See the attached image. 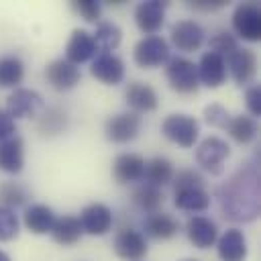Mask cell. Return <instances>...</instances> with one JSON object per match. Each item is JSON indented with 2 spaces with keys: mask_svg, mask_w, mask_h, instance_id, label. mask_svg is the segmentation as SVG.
<instances>
[{
  "mask_svg": "<svg viewBox=\"0 0 261 261\" xmlns=\"http://www.w3.org/2000/svg\"><path fill=\"white\" fill-rule=\"evenodd\" d=\"M218 204L224 218L251 222L259 216V171L253 163L237 169L220 188Z\"/></svg>",
  "mask_w": 261,
  "mask_h": 261,
  "instance_id": "cell-1",
  "label": "cell"
},
{
  "mask_svg": "<svg viewBox=\"0 0 261 261\" xmlns=\"http://www.w3.org/2000/svg\"><path fill=\"white\" fill-rule=\"evenodd\" d=\"M165 77L169 88L179 94H194L200 88L196 63L186 57H171L165 65Z\"/></svg>",
  "mask_w": 261,
  "mask_h": 261,
  "instance_id": "cell-2",
  "label": "cell"
},
{
  "mask_svg": "<svg viewBox=\"0 0 261 261\" xmlns=\"http://www.w3.org/2000/svg\"><path fill=\"white\" fill-rule=\"evenodd\" d=\"M232 31L249 43L261 39V8L255 2H243L232 10Z\"/></svg>",
  "mask_w": 261,
  "mask_h": 261,
  "instance_id": "cell-3",
  "label": "cell"
},
{
  "mask_svg": "<svg viewBox=\"0 0 261 261\" xmlns=\"http://www.w3.org/2000/svg\"><path fill=\"white\" fill-rule=\"evenodd\" d=\"M135 63L143 69H153L169 61V45L163 37L159 35H147L143 37L133 51Z\"/></svg>",
  "mask_w": 261,
  "mask_h": 261,
  "instance_id": "cell-4",
  "label": "cell"
},
{
  "mask_svg": "<svg viewBox=\"0 0 261 261\" xmlns=\"http://www.w3.org/2000/svg\"><path fill=\"white\" fill-rule=\"evenodd\" d=\"M161 133L177 143L179 147H194V143L198 141V133H200V124L194 116L190 114H169L163 124H161Z\"/></svg>",
  "mask_w": 261,
  "mask_h": 261,
  "instance_id": "cell-5",
  "label": "cell"
},
{
  "mask_svg": "<svg viewBox=\"0 0 261 261\" xmlns=\"http://www.w3.org/2000/svg\"><path fill=\"white\" fill-rule=\"evenodd\" d=\"M228 155H230L228 143L222 141V139H218V137L204 139L198 145V149H196V161H198V165H202L212 175H220L222 173V163H224V159Z\"/></svg>",
  "mask_w": 261,
  "mask_h": 261,
  "instance_id": "cell-6",
  "label": "cell"
},
{
  "mask_svg": "<svg viewBox=\"0 0 261 261\" xmlns=\"http://www.w3.org/2000/svg\"><path fill=\"white\" fill-rule=\"evenodd\" d=\"M141 130V116L137 112H120L106 120L104 133L112 143H128Z\"/></svg>",
  "mask_w": 261,
  "mask_h": 261,
  "instance_id": "cell-7",
  "label": "cell"
},
{
  "mask_svg": "<svg viewBox=\"0 0 261 261\" xmlns=\"http://www.w3.org/2000/svg\"><path fill=\"white\" fill-rule=\"evenodd\" d=\"M204 29L196 22V20H177L173 27H171V43L177 51H184V53H192V51H198L204 43Z\"/></svg>",
  "mask_w": 261,
  "mask_h": 261,
  "instance_id": "cell-8",
  "label": "cell"
},
{
  "mask_svg": "<svg viewBox=\"0 0 261 261\" xmlns=\"http://www.w3.org/2000/svg\"><path fill=\"white\" fill-rule=\"evenodd\" d=\"M165 6L161 0H143L135 8V22L145 35H155L165 22Z\"/></svg>",
  "mask_w": 261,
  "mask_h": 261,
  "instance_id": "cell-9",
  "label": "cell"
},
{
  "mask_svg": "<svg viewBox=\"0 0 261 261\" xmlns=\"http://www.w3.org/2000/svg\"><path fill=\"white\" fill-rule=\"evenodd\" d=\"M196 71H198L200 84H204L208 88H218L226 80V61L222 55H218L214 51H206V53H202L200 61L196 63Z\"/></svg>",
  "mask_w": 261,
  "mask_h": 261,
  "instance_id": "cell-10",
  "label": "cell"
},
{
  "mask_svg": "<svg viewBox=\"0 0 261 261\" xmlns=\"http://www.w3.org/2000/svg\"><path fill=\"white\" fill-rule=\"evenodd\" d=\"M43 96L35 90H29V88H18L14 90L10 96H8V106H6V112L10 114L12 120L16 118H27V116H33L37 114L41 108H43Z\"/></svg>",
  "mask_w": 261,
  "mask_h": 261,
  "instance_id": "cell-11",
  "label": "cell"
},
{
  "mask_svg": "<svg viewBox=\"0 0 261 261\" xmlns=\"http://www.w3.org/2000/svg\"><path fill=\"white\" fill-rule=\"evenodd\" d=\"M147 239L135 228H122L114 237V253L126 261H141L147 255Z\"/></svg>",
  "mask_w": 261,
  "mask_h": 261,
  "instance_id": "cell-12",
  "label": "cell"
},
{
  "mask_svg": "<svg viewBox=\"0 0 261 261\" xmlns=\"http://www.w3.org/2000/svg\"><path fill=\"white\" fill-rule=\"evenodd\" d=\"M77 220H80L84 232H88L92 237H102L112 226V210L106 204L96 202V204L86 206Z\"/></svg>",
  "mask_w": 261,
  "mask_h": 261,
  "instance_id": "cell-13",
  "label": "cell"
},
{
  "mask_svg": "<svg viewBox=\"0 0 261 261\" xmlns=\"http://www.w3.org/2000/svg\"><path fill=\"white\" fill-rule=\"evenodd\" d=\"M226 67L232 75V80L239 86H247L253 82L255 71H257V57L251 49H234L226 59Z\"/></svg>",
  "mask_w": 261,
  "mask_h": 261,
  "instance_id": "cell-14",
  "label": "cell"
},
{
  "mask_svg": "<svg viewBox=\"0 0 261 261\" xmlns=\"http://www.w3.org/2000/svg\"><path fill=\"white\" fill-rule=\"evenodd\" d=\"M96 55H98V47H96L94 37L84 29H75L65 45V61L77 65V63H86L94 59Z\"/></svg>",
  "mask_w": 261,
  "mask_h": 261,
  "instance_id": "cell-15",
  "label": "cell"
},
{
  "mask_svg": "<svg viewBox=\"0 0 261 261\" xmlns=\"http://www.w3.org/2000/svg\"><path fill=\"white\" fill-rule=\"evenodd\" d=\"M90 73L100 80L102 84H108V86H116L122 82L124 77V63L120 57H116L114 53H98L92 61V67H90Z\"/></svg>",
  "mask_w": 261,
  "mask_h": 261,
  "instance_id": "cell-16",
  "label": "cell"
},
{
  "mask_svg": "<svg viewBox=\"0 0 261 261\" xmlns=\"http://www.w3.org/2000/svg\"><path fill=\"white\" fill-rule=\"evenodd\" d=\"M45 75H47V82L55 90H59V92H65V90L75 88L80 84V77H82L80 67L73 65V63H69V61H65V59L51 61L47 65V69H45Z\"/></svg>",
  "mask_w": 261,
  "mask_h": 261,
  "instance_id": "cell-17",
  "label": "cell"
},
{
  "mask_svg": "<svg viewBox=\"0 0 261 261\" xmlns=\"http://www.w3.org/2000/svg\"><path fill=\"white\" fill-rule=\"evenodd\" d=\"M145 165H147V161L141 155L122 153L112 163V175H114V179L118 184H135V181H141L143 179Z\"/></svg>",
  "mask_w": 261,
  "mask_h": 261,
  "instance_id": "cell-18",
  "label": "cell"
},
{
  "mask_svg": "<svg viewBox=\"0 0 261 261\" xmlns=\"http://www.w3.org/2000/svg\"><path fill=\"white\" fill-rule=\"evenodd\" d=\"M24 167V143L18 135H12L0 141V171L6 173H20Z\"/></svg>",
  "mask_w": 261,
  "mask_h": 261,
  "instance_id": "cell-19",
  "label": "cell"
},
{
  "mask_svg": "<svg viewBox=\"0 0 261 261\" xmlns=\"http://www.w3.org/2000/svg\"><path fill=\"white\" fill-rule=\"evenodd\" d=\"M186 234H188V239L194 247L208 249L216 243L218 228H216V222L206 218V216H192L186 224Z\"/></svg>",
  "mask_w": 261,
  "mask_h": 261,
  "instance_id": "cell-20",
  "label": "cell"
},
{
  "mask_svg": "<svg viewBox=\"0 0 261 261\" xmlns=\"http://www.w3.org/2000/svg\"><path fill=\"white\" fill-rule=\"evenodd\" d=\"M124 98H126V104L137 112H151L159 104L157 92L149 84H143V82L128 84V88L124 92Z\"/></svg>",
  "mask_w": 261,
  "mask_h": 261,
  "instance_id": "cell-21",
  "label": "cell"
},
{
  "mask_svg": "<svg viewBox=\"0 0 261 261\" xmlns=\"http://www.w3.org/2000/svg\"><path fill=\"white\" fill-rule=\"evenodd\" d=\"M218 257L222 261H245L247 257V239L243 230L228 228L218 239Z\"/></svg>",
  "mask_w": 261,
  "mask_h": 261,
  "instance_id": "cell-22",
  "label": "cell"
},
{
  "mask_svg": "<svg viewBox=\"0 0 261 261\" xmlns=\"http://www.w3.org/2000/svg\"><path fill=\"white\" fill-rule=\"evenodd\" d=\"M143 230H145V234H149L153 239L165 241V239H171L179 230V224L173 216H169L165 212H153L143 220Z\"/></svg>",
  "mask_w": 261,
  "mask_h": 261,
  "instance_id": "cell-23",
  "label": "cell"
},
{
  "mask_svg": "<svg viewBox=\"0 0 261 261\" xmlns=\"http://www.w3.org/2000/svg\"><path fill=\"white\" fill-rule=\"evenodd\" d=\"M55 224V214L45 204H33L24 210V226L35 234H47L51 232Z\"/></svg>",
  "mask_w": 261,
  "mask_h": 261,
  "instance_id": "cell-24",
  "label": "cell"
},
{
  "mask_svg": "<svg viewBox=\"0 0 261 261\" xmlns=\"http://www.w3.org/2000/svg\"><path fill=\"white\" fill-rule=\"evenodd\" d=\"M173 204L186 212H204L210 206V194L204 188H188L175 190Z\"/></svg>",
  "mask_w": 261,
  "mask_h": 261,
  "instance_id": "cell-25",
  "label": "cell"
},
{
  "mask_svg": "<svg viewBox=\"0 0 261 261\" xmlns=\"http://www.w3.org/2000/svg\"><path fill=\"white\" fill-rule=\"evenodd\" d=\"M82 224L75 216H61V218H55V224L51 228V237L55 243L67 247V245H75L80 239H82Z\"/></svg>",
  "mask_w": 261,
  "mask_h": 261,
  "instance_id": "cell-26",
  "label": "cell"
},
{
  "mask_svg": "<svg viewBox=\"0 0 261 261\" xmlns=\"http://www.w3.org/2000/svg\"><path fill=\"white\" fill-rule=\"evenodd\" d=\"M228 130V135L241 143V145H247L251 143L255 137H257V120L253 116H247V114H239V116H230V120L226 122L224 126Z\"/></svg>",
  "mask_w": 261,
  "mask_h": 261,
  "instance_id": "cell-27",
  "label": "cell"
},
{
  "mask_svg": "<svg viewBox=\"0 0 261 261\" xmlns=\"http://www.w3.org/2000/svg\"><path fill=\"white\" fill-rule=\"evenodd\" d=\"M143 177L147 179V184H151L155 188H161V186L171 184V179H173V167H171V163L165 157H155V159H151L145 165V175Z\"/></svg>",
  "mask_w": 261,
  "mask_h": 261,
  "instance_id": "cell-28",
  "label": "cell"
},
{
  "mask_svg": "<svg viewBox=\"0 0 261 261\" xmlns=\"http://www.w3.org/2000/svg\"><path fill=\"white\" fill-rule=\"evenodd\" d=\"M92 37H94V41H96L98 51H102V53H110L112 49H116V47L120 45L122 31L118 29V24L104 20V22H98L96 33H94Z\"/></svg>",
  "mask_w": 261,
  "mask_h": 261,
  "instance_id": "cell-29",
  "label": "cell"
},
{
  "mask_svg": "<svg viewBox=\"0 0 261 261\" xmlns=\"http://www.w3.org/2000/svg\"><path fill=\"white\" fill-rule=\"evenodd\" d=\"M133 202L143 210V212H159V206L163 204V192L151 184H143L133 192Z\"/></svg>",
  "mask_w": 261,
  "mask_h": 261,
  "instance_id": "cell-30",
  "label": "cell"
},
{
  "mask_svg": "<svg viewBox=\"0 0 261 261\" xmlns=\"http://www.w3.org/2000/svg\"><path fill=\"white\" fill-rule=\"evenodd\" d=\"M24 75V65L18 57L6 55L0 59V88H14L16 84L22 82Z\"/></svg>",
  "mask_w": 261,
  "mask_h": 261,
  "instance_id": "cell-31",
  "label": "cell"
},
{
  "mask_svg": "<svg viewBox=\"0 0 261 261\" xmlns=\"http://www.w3.org/2000/svg\"><path fill=\"white\" fill-rule=\"evenodd\" d=\"M0 202L6 208H16L27 202V190L16 181H4L0 186Z\"/></svg>",
  "mask_w": 261,
  "mask_h": 261,
  "instance_id": "cell-32",
  "label": "cell"
},
{
  "mask_svg": "<svg viewBox=\"0 0 261 261\" xmlns=\"http://www.w3.org/2000/svg\"><path fill=\"white\" fill-rule=\"evenodd\" d=\"M18 237V218L12 208L0 206V243L12 241Z\"/></svg>",
  "mask_w": 261,
  "mask_h": 261,
  "instance_id": "cell-33",
  "label": "cell"
},
{
  "mask_svg": "<svg viewBox=\"0 0 261 261\" xmlns=\"http://www.w3.org/2000/svg\"><path fill=\"white\" fill-rule=\"evenodd\" d=\"M210 49L214 51V53H218V55H230L234 49H239V45H237V37L232 35V33H228V31H220V33H216V35H212L210 37Z\"/></svg>",
  "mask_w": 261,
  "mask_h": 261,
  "instance_id": "cell-34",
  "label": "cell"
},
{
  "mask_svg": "<svg viewBox=\"0 0 261 261\" xmlns=\"http://www.w3.org/2000/svg\"><path fill=\"white\" fill-rule=\"evenodd\" d=\"M69 6H71L73 12H77V14H80L84 20H88V22L100 20L102 6H100V2H96V0H71Z\"/></svg>",
  "mask_w": 261,
  "mask_h": 261,
  "instance_id": "cell-35",
  "label": "cell"
},
{
  "mask_svg": "<svg viewBox=\"0 0 261 261\" xmlns=\"http://www.w3.org/2000/svg\"><path fill=\"white\" fill-rule=\"evenodd\" d=\"M65 114L61 112V110H57V108H51V110H47V114H45V118L41 120V130L45 133V135H55V133H61L63 128H65Z\"/></svg>",
  "mask_w": 261,
  "mask_h": 261,
  "instance_id": "cell-36",
  "label": "cell"
},
{
  "mask_svg": "<svg viewBox=\"0 0 261 261\" xmlns=\"http://www.w3.org/2000/svg\"><path fill=\"white\" fill-rule=\"evenodd\" d=\"M175 190H188V188H204V177L194 169H181L173 179Z\"/></svg>",
  "mask_w": 261,
  "mask_h": 261,
  "instance_id": "cell-37",
  "label": "cell"
},
{
  "mask_svg": "<svg viewBox=\"0 0 261 261\" xmlns=\"http://www.w3.org/2000/svg\"><path fill=\"white\" fill-rule=\"evenodd\" d=\"M204 118H206L208 124L224 128L226 122L230 120V114H228V110H226L224 106H220V104H210V106L204 108Z\"/></svg>",
  "mask_w": 261,
  "mask_h": 261,
  "instance_id": "cell-38",
  "label": "cell"
},
{
  "mask_svg": "<svg viewBox=\"0 0 261 261\" xmlns=\"http://www.w3.org/2000/svg\"><path fill=\"white\" fill-rule=\"evenodd\" d=\"M245 100H247V108L253 116H261V86H251L247 88V94H245Z\"/></svg>",
  "mask_w": 261,
  "mask_h": 261,
  "instance_id": "cell-39",
  "label": "cell"
},
{
  "mask_svg": "<svg viewBox=\"0 0 261 261\" xmlns=\"http://www.w3.org/2000/svg\"><path fill=\"white\" fill-rule=\"evenodd\" d=\"M14 133H16V124H14V120L10 118V114H8L6 110H0V141L12 137Z\"/></svg>",
  "mask_w": 261,
  "mask_h": 261,
  "instance_id": "cell-40",
  "label": "cell"
},
{
  "mask_svg": "<svg viewBox=\"0 0 261 261\" xmlns=\"http://www.w3.org/2000/svg\"><path fill=\"white\" fill-rule=\"evenodd\" d=\"M224 4H226V0H194V2H190V6L196 10H216V8H222Z\"/></svg>",
  "mask_w": 261,
  "mask_h": 261,
  "instance_id": "cell-41",
  "label": "cell"
},
{
  "mask_svg": "<svg viewBox=\"0 0 261 261\" xmlns=\"http://www.w3.org/2000/svg\"><path fill=\"white\" fill-rule=\"evenodd\" d=\"M0 261H12V259L8 257V253H4V251H0Z\"/></svg>",
  "mask_w": 261,
  "mask_h": 261,
  "instance_id": "cell-42",
  "label": "cell"
},
{
  "mask_svg": "<svg viewBox=\"0 0 261 261\" xmlns=\"http://www.w3.org/2000/svg\"><path fill=\"white\" fill-rule=\"evenodd\" d=\"M186 261H194V259H186Z\"/></svg>",
  "mask_w": 261,
  "mask_h": 261,
  "instance_id": "cell-43",
  "label": "cell"
}]
</instances>
